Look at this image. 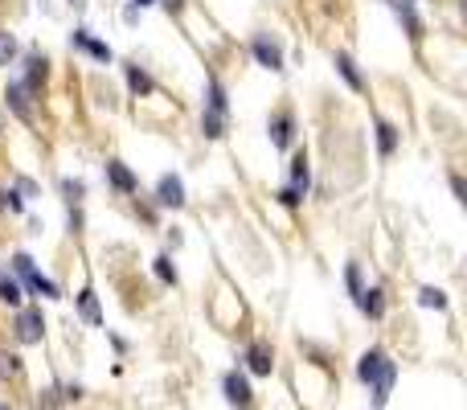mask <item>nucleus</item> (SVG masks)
I'll use <instances>...</instances> for the list:
<instances>
[{
	"label": "nucleus",
	"instance_id": "nucleus-29",
	"mask_svg": "<svg viewBox=\"0 0 467 410\" xmlns=\"http://www.w3.org/2000/svg\"><path fill=\"white\" fill-rule=\"evenodd\" d=\"M164 4H168V9H181L184 0H164Z\"/></svg>",
	"mask_w": 467,
	"mask_h": 410
},
{
	"label": "nucleus",
	"instance_id": "nucleus-25",
	"mask_svg": "<svg viewBox=\"0 0 467 410\" xmlns=\"http://www.w3.org/2000/svg\"><path fill=\"white\" fill-rule=\"evenodd\" d=\"M349 287H352L357 295H361V271H357V262L349 267Z\"/></svg>",
	"mask_w": 467,
	"mask_h": 410
},
{
	"label": "nucleus",
	"instance_id": "nucleus-16",
	"mask_svg": "<svg viewBox=\"0 0 467 410\" xmlns=\"http://www.w3.org/2000/svg\"><path fill=\"white\" fill-rule=\"evenodd\" d=\"M377 140H382V152L389 156V152H394V144H398V131H394V123H377Z\"/></svg>",
	"mask_w": 467,
	"mask_h": 410
},
{
	"label": "nucleus",
	"instance_id": "nucleus-21",
	"mask_svg": "<svg viewBox=\"0 0 467 410\" xmlns=\"http://www.w3.org/2000/svg\"><path fill=\"white\" fill-rule=\"evenodd\" d=\"M127 82H132V91H152V78L144 70H127Z\"/></svg>",
	"mask_w": 467,
	"mask_h": 410
},
{
	"label": "nucleus",
	"instance_id": "nucleus-19",
	"mask_svg": "<svg viewBox=\"0 0 467 410\" xmlns=\"http://www.w3.org/2000/svg\"><path fill=\"white\" fill-rule=\"evenodd\" d=\"M41 78H46V58H33V62H29V82H25V86L33 91Z\"/></svg>",
	"mask_w": 467,
	"mask_h": 410
},
{
	"label": "nucleus",
	"instance_id": "nucleus-12",
	"mask_svg": "<svg viewBox=\"0 0 467 410\" xmlns=\"http://www.w3.org/2000/svg\"><path fill=\"white\" fill-rule=\"evenodd\" d=\"M418 304H422V308H447V295L439 292V287H422V292H418Z\"/></svg>",
	"mask_w": 467,
	"mask_h": 410
},
{
	"label": "nucleus",
	"instance_id": "nucleus-11",
	"mask_svg": "<svg viewBox=\"0 0 467 410\" xmlns=\"http://www.w3.org/2000/svg\"><path fill=\"white\" fill-rule=\"evenodd\" d=\"M74 46H86L90 53H95V58H99V62H111V49L103 46V41H90L86 33H74Z\"/></svg>",
	"mask_w": 467,
	"mask_h": 410
},
{
	"label": "nucleus",
	"instance_id": "nucleus-33",
	"mask_svg": "<svg viewBox=\"0 0 467 410\" xmlns=\"http://www.w3.org/2000/svg\"><path fill=\"white\" fill-rule=\"evenodd\" d=\"M74 4H83V0H74Z\"/></svg>",
	"mask_w": 467,
	"mask_h": 410
},
{
	"label": "nucleus",
	"instance_id": "nucleus-32",
	"mask_svg": "<svg viewBox=\"0 0 467 410\" xmlns=\"http://www.w3.org/2000/svg\"><path fill=\"white\" fill-rule=\"evenodd\" d=\"M0 410H9V406H4V402H0Z\"/></svg>",
	"mask_w": 467,
	"mask_h": 410
},
{
	"label": "nucleus",
	"instance_id": "nucleus-24",
	"mask_svg": "<svg viewBox=\"0 0 467 410\" xmlns=\"http://www.w3.org/2000/svg\"><path fill=\"white\" fill-rule=\"evenodd\" d=\"M156 275L164 279V283H177V271H172V262L168 259H156Z\"/></svg>",
	"mask_w": 467,
	"mask_h": 410
},
{
	"label": "nucleus",
	"instance_id": "nucleus-8",
	"mask_svg": "<svg viewBox=\"0 0 467 410\" xmlns=\"http://www.w3.org/2000/svg\"><path fill=\"white\" fill-rule=\"evenodd\" d=\"M107 177H111V185H115L119 193H135V177H132V173H127L119 160L107 164Z\"/></svg>",
	"mask_w": 467,
	"mask_h": 410
},
{
	"label": "nucleus",
	"instance_id": "nucleus-4",
	"mask_svg": "<svg viewBox=\"0 0 467 410\" xmlns=\"http://www.w3.org/2000/svg\"><path fill=\"white\" fill-rule=\"evenodd\" d=\"M254 58L267 66V70H283V53H279V46L267 41V37H254Z\"/></svg>",
	"mask_w": 467,
	"mask_h": 410
},
{
	"label": "nucleus",
	"instance_id": "nucleus-3",
	"mask_svg": "<svg viewBox=\"0 0 467 410\" xmlns=\"http://www.w3.org/2000/svg\"><path fill=\"white\" fill-rule=\"evenodd\" d=\"M9 107H13L25 123H33V107H29V86H25V82H13V86H9Z\"/></svg>",
	"mask_w": 467,
	"mask_h": 410
},
{
	"label": "nucleus",
	"instance_id": "nucleus-1",
	"mask_svg": "<svg viewBox=\"0 0 467 410\" xmlns=\"http://www.w3.org/2000/svg\"><path fill=\"white\" fill-rule=\"evenodd\" d=\"M357 374H361V381H373L377 402H385V394L394 386V361L385 357L382 349H369L365 357H361V365H357Z\"/></svg>",
	"mask_w": 467,
	"mask_h": 410
},
{
	"label": "nucleus",
	"instance_id": "nucleus-22",
	"mask_svg": "<svg viewBox=\"0 0 467 410\" xmlns=\"http://www.w3.org/2000/svg\"><path fill=\"white\" fill-rule=\"evenodd\" d=\"M389 4H394L398 13H406V21H410V33H414V37H418V21H414V16H410V9H414V0H389Z\"/></svg>",
	"mask_w": 467,
	"mask_h": 410
},
{
	"label": "nucleus",
	"instance_id": "nucleus-28",
	"mask_svg": "<svg viewBox=\"0 0 467 410\" xmlns=\"http://www.w3.org/2000/svg\"><path fill=\"white\" fill-rule=\"evenodd\" d=\"M41 410H53V390H46V398H41Z\"/></svg>",
	"mask_w": 467,
	"mask_h": 410
},
{
	"label": "nucleus",
	"instance_id": "nucleus-13",
	"mask_svg": "<svg viewBox=\"0 0 467 410\" xmlns=\"http://www.w3.org/2000/svg\"><path fill=\"white\" fill-rule=\"evenodd\" d=\"M13 58H17V37L0 29V66H9Z\"/></svg>",
	"mask_w": 467,
	"mask_h": 410
},
{
	"label": "nucleus",
	"instance_id": "nucleus-15",
	"mask_svg": "<svg viewBox=\"0 0 467 410\" xmlns=\"http://www.w3.org/2000/svg\"><path fill=\"white\" fill-rule=\"evenodd\" d=\"M291 177H295V185H291V189L303 197V189H308V160H303V156H295V164H291Z\"/></svg>",
	"mask_w": 467,
	"mask_h": 410
},
{
	"label": "nucleus",
	"instance_id": "nucleus-7",
	"mask_svg": "<svg viewBox=\"0 0 467 410\" xmlns=\"http://www.w3.org/2000/svg\"><path fill=\"white\" fill-rule=\"evenodd\" d=\"M271 140H275V148L291 144V115H287V111H279L275 119H271Z\"/></svg>",
	"mask_w": 467,
	"mask_h": 410
},
{
	"label": "nucleus",
	"instance_id": "nucleus-30",
	"mask_svg": "<svg viewBox=\"0 0 467 410\" xmlns=\"http://www.w3.org/2000/svg\"><path fill=\"white\" fill-rule=\"evenodd\" d=\"M135 4H140V9H144V4H152V0H135Z\"/></svg>",
	"mask_w": 467,
	"mask_h": 410
},
{
	"label": "nucleus",
	"instance_id": "nucleus-14",
	"mask_svg": "<svg viewBox=\"0 0 467 410\" xmlns=\"http://www.w3.org/2000/svg\"><path fill=\"white\" fill-rule=\"evenodd\" d=\"M336 66H340V74H345V82H349L352 91H361V74H357V70H352L349 53H336Z\"/></svg>",
	"mask_w": 467,
	"mask_h": 410
},
{
	"label": "nucleus",
	"instance_id": "nucleus-18",
	"mask_svg": "<svg viewBox=\"0 0 467 410\" xmlns=\"http://www.w3.org/2000/svg\"><path fill=\"white\" fill-rule=\"evenodd\" d=\"M21 374V357L17 353H0V377H17Z\"/></svg>",
	"mask_w": 467,
	"mask_h": 410
},
{
	"label": "nucleus",
	"instance_id": "nucleus-26",
	"mask_svg": "<svg viewBox=\"0 0 467 410\" xmlns=\"http://www.w3.org/2000/svg\"><path fill=\"white\" fill-rule=\"evenodd\" d=\"M17 193H21V197H33V193H37L33 180H17Z\"/></svg>",
	"mask_w": 467,
	"mask_h": 410
},
{
	"label": "nucleus",
	"instance_id": "nucleus-20",
	"mask_svg": "<svg viewBox=\"0 0 467 410\" xmlns=\"http://www.w3.org/2000/svg\"><path fill=\"white\" fill-rule=\"evenodd\" d=\"M0 299H4V304H17L21 299V287L13 283V279H0Z\"/></svg>",
	"mask_w": 467,
	"mask_h": 410
},
{
	"label": "nucleus",
	"instance_id": "nucleus-5",
	"mask_svg": "<svg viewBox=\"0 0 467 410\" xmlns=\"http://www.w3.org/2000/svg\"><path fill=\"white\" fill-rule=\"evenodd\" d=\"M226 398H230L234 406H251V381L242 374H230L226 377Z\"/></svg>",
	"mask_w": 467,
	"mask_h": 410
},
{
	"label": "nucleus",
	"instance_id": "nucleus-17",
	"mask_svg": "<svg viewBox=\"0 0 467 410\" xmlns=\"http://www.w3.org/2000/svg\"><path fill=\"white\" fill-rule=\"evenodd\" d=\"M361 308L369 312V316H382V292H377V287H373V292H361Z\"/></svg>",
	"mask_w": 467,
	"mask_h": 410
},
{
	"label": "nucleus",
	"instance_id": "nucleus-9",
	"mask_svg": "<svg viewBox=\"0 0 467 410\" xmlns=\"http://www.w3.org/2000/svg\"><path fill=\"white\" fill-rule=\"evenodd\" d=\"M246 361H251V369H254V374H271V365H275V357H271V349H267V344H251Z\"/></svg>",
	"mask_w": 467,
	"mask_h": 410
},
{
	"label": "nucleus",
	"instance_id": "nucleus-27",
	"mask_svg": "<svg viewBox=\"0 0 467 410\" xmlns=\"http://www.w3.org/2000/svg\"><path fill=\"white\" fill-rule=\"evenodd\" d=\"M279 197H283V205H295V201H300V193H295V189H283Z\"/></svg>",
	"mask_w": 467,
	"mask_h": 410
},
{
	"label": "nucleus",
	"instance_id": "nucleus-31",
	"mask_svg": "<svg viewBox=\"0 0 467 410\" xmlns=\"http://www.w3.org/2000/svg\"><path fill=\"white\" fill-rule=\"evenodd\" d=\"M0 210H4V193H0Z\"/></svg>",
	"mask_w": 467,
	"mask_h": 410
},
{
	"label": "nucleus",
	"instance_id": "nucleus-6",
	"mask_svg": "<svg viewBox=\"0 0 467 410\" xmlns=\"http://www.w3.org/2000/svg\"><path fill=\"white\" fill-rule=\"evenodd\" d=\"M160 205H172V210H177V205H184V185L177 177H164L160 180Z\"/></svg>",
	"mask_w": 467,
	"mask_h": 410
},
{
	"label": "nucleus",
	"instance_id": "nucleus-2",
	"mask_svg": "<svg viewBox=\"0 0 467 410\" xmlns=\"http://www.w3.org/2000/svg\"><path fill=\"white\" fill-rule=\"evenodd\" d=\"M41 332H46L41 312H37V308H25V312L17 316V341H21V344H33V341H41Z\"/></svg>",
	"mask_w": 467,
	"mask_h": 410
},
{
	"label": "nucleus",
	"instance_id": "nucleus-10",
	"mask_svg": "<svg viewBox=\"0 0 467 410\" xmlns=\"http://www.w3.org/2000/svg\"><path fill=\"white\" fill-rule=\"evenodd\" d=\"M78 312H83L90 324H99V320H103V316H99V299H95V292H83V295H78Z\"/></svg>",
	"mask_w": 467,
	"mask_h": 410
},
{
	"label": "nucleus",
	"instance_id": "nucleus-23",
	"mask_svg": "<svg viewBox=\"0 0 467 410\" xmlns=\"http://www.w3.org/2000/svg\"><path fill=\"white\" fill-rule=\"evenodd\" d=\"M205 135H209V140H217V135H221V115H205Z\"/></svg>",
	"mask_w": 467,
	"mask_h": 410
}]
</instances>
